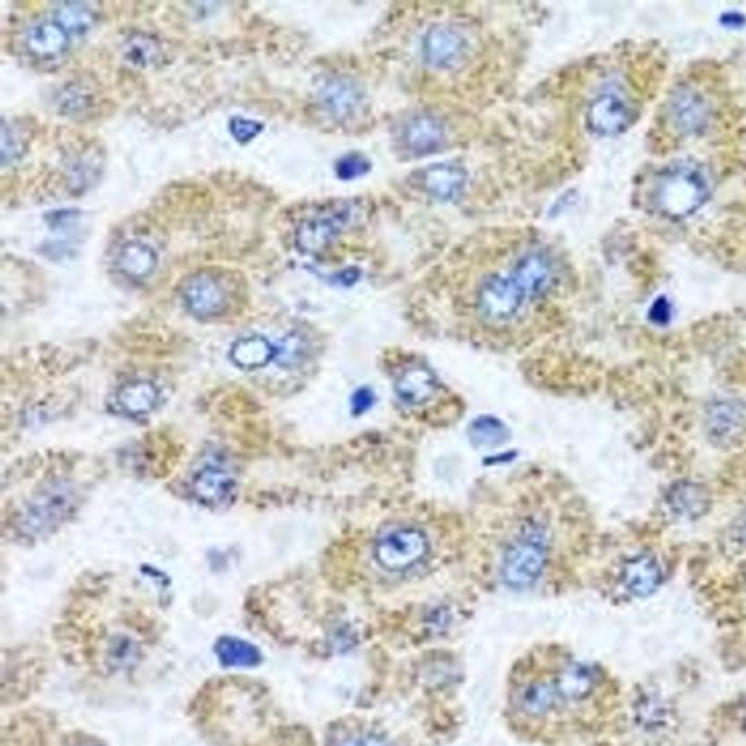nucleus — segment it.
Listing matches in <instances>:
<instances>
[{"instance_id":"1","label":"nucleus","mask_w":746,"mask_h":746,"mask_svg":"<svg viewBox=\"0 0 746 746\" xmlns=\"http://www.w3.org/2000/svg\"><path fill=\"white\" fill-rule=\"evenodd\" d=\"M710 193L709 175L700 165L677 162L653 181L652 204L665 218L684 219L701 209Z\"/></svg>"},{"instance_id":"2","label":"nucleus","mask_w":746,"mask_h":746,"mask_svg":"<svg viewBox=\"0 0 746 746\" xmlns=\"http://www.w3.org/2000/svg\"><path fill=\"white\" fill-rule=\"evenodd\" d=\"M537 304L512 264L506 272L486 274L475 290L474 306L486 324L508 325L519 320L528 306Z\"/></svg>"},{"instance_id":"3","label":"nucleus","mask_w":746,"mask_h":746,"mask_svg":"<svg viewBox=\"0 0 746 746\" xmlns=\"http://www.w3.org/2000/svg\"><path fill=\"white\" fill-rule=\"evenodd\" d=\"M548 557L550 550L544 529L525 524L503 553V582L516 591L531 588L543 576Z\"/></svg>"},{"instance_id":"4","label":"nucleus","mask_w":746,"mask_h":746,"mask_svg":"<svg viewBox=\"0 0 746 746\" xmlns=\"http://www.w3.org/2000/svg\"><path fill=\"white\" fill-rule=\"evenodd\" d=\"M474 40L464 25L439 22L426 28L420 40V57L432 70H458L470 62Z\"/></svg>"},{"instance_id":"5","label":"nucleus","mask_w":746,"mask_h":746,"mask_svg":"<svg viewBox=\"0 0 746 746\" xmlns=\"http://www.w3.org/2000/svg\"><path fill=\"white\" fill-rule=\"evenodd\" d=\"M430 553L426 532L413 525L385 529L373 544L376 563L391 573H403L422 564Z\"/></svg>"},{"instance_id":"6","label":"nucleus","mask_w":746,"mask_h":746,"mask_svg":"<svg viewBox=\"0 0 746 746\" xmlns=\"http://www.w3.org/2000/svg\"><path fill=\"white\" fill-rule=\"evenodd\" d=\"M353 213L352 204L337 202L305 219L295 232L296 248L309 255L323 253L349 228Z\"/></svg>"},{"instance_id":"7","label":"nucleus","mask_w":746,"mask_h":746,"mask_svg":"<svg viewBox=\"0 0 746 746\" xmlns=\"http://www.w3.org/2000/svg\"><path fill=\"white\" fill-rule=\"evenodd\" d=\"M73 508V496L68 487L54 484L31 500L19 518V532L38 537L65 521Z\"/></svg>"},{"instance_id":"8","label":"nucleus","mask_w":746,"mask_h":746,"mask_svg":"<svg viewBox=\"0 0 746 746\" xmlns=\"http://www.w3.org/2000/svg\"><path fill=\"white\" fill-rule=\"evenodd\" d=\"M318 105L328 119L350 123L360 119L368 107L366 92L349 76H331L318 91Z\"/></svg>"},{"instance_id":"9","label":"nucleus","mask_w":746,"mask_h":746,"mask_svg":"<svg viewBox=\"0 0 746 746\" xmlns=\"http://www.w3.org/2000/svg\"><path fill=\"white\" fill-rule=\"evenodd\" d=\"M448 140L445 121L433 114L420 113L407 117L398 127L395 142L404 155L423 158L441 151Z\"/></svg>"},{"instance_id":"10","label":"nucleus","mask_w":746,"mask_h":746,"mask_svg":"<svg viewBox=\"0 0 746 746\" xmlns=\"http://www.w3.org/2000/svg\"><path fill=\"white\" fill-rule=\"evenodd\" d=\"M633 119V107L626 95L617 91H608L598 95L586 113V124L589 130L598 136H617L630 126Z\"/></svg>"},{"instance_id":"11","label":"nucleus","mask_w":746,"mask_h":746,"mask_svg":"<svg viewBox=\"0 0 746 746\" xmlns=\"http://www.w3.org/2000/svg\"><path fill=\"white\" fill-rule=\"evenodd\" d=\"M183 301L194 317L209 320L219 317L228 308V293L210 273L190 277L183 288Z\"/></svg>"},{"instance_id":"12","label":"nucleus","mask_w":746,"mask_h":746,"mask_svg":"<svg viewBox=\"0 0 746 746\" xmlns=\"http://www.w3.org/2000/svg\"><path fill=\"white\" fill-rule=\"evenodd\" d=\"M191 490L200 505L207 508H222L234 499L237 481L225 465L209 462L194 474Z\"/></svg>"},{"instance_id":"13","label":"nucleus","mask_w":746,"mask_h":746,"mask_svg":"<svg viewBox=\"0 0 746 746\" xmlns=\"http://www.w3.org/2000/svg\"><path fill=\"white\" fill-rule=\"evenodd\" d=\"M467 184V172L457 164H436L414 174V186L439 202H451L461 196Z\"/></svg>"},{"instance_id":"14","label":"nucleus","mask_w":746,"mask_h":746,"mask_svg":"<svg viewBox=\"0 0 746 746\" xmlns=\"http://www.w3.org/2000/svg\"><path fill=\"white\" fill-rule=\"evenodd\" d=\"M745 426L746 407L738 401H719L707 413V433L716 445H732L741 438Z\"/></svg>"},{"instance_id":"15","label":"nucleus","mask_w":746,"mask_h":746,"mask_svg":"<svg viewBox=\"0 0 746 746\" xmlns=\"http://www.w3.org/2000/svg\"><path fill=\"white\" fill-rule=\"evenodd\" d=\"M675 127L685 135H693L706 127L710 110L707 101L690 88L678 89L669 104Z\"/></svg>"},{"instance_id":"16","label":"nucleus","mask_w":746,"mask_h":746,"mask_svg":"<svg viewBox=\"0 0 746 746\" xmlns=\"http://www.w3.org/2000/svg\"><path fill=\"white\" fill-rule=\"evenodd\" d=\"M25 46L37 59H56L68 50L69 33L56 19L38 21L27 31Z\"/></svg>"},{"instance_id":"17","label":"nucleus","mask_w":746,"mask_h":746,"mask_svg":"<svg viewBox=\"0 0 746 746\" xmlns=\"http://www.w3.org/2000/svg\"><path fill=\"white\" fill-rule=\"evenodd\" d=\"M438 391L436 376L426 366H410L395 381L398 398L408 406H420L432 400Z\"/></svg>"},{"instance_id":"18","label":"nucleus","mask_w":746,"mask_h":746,"mask_svg":"<svg viewBox=\"0 0 746 746\" xmlns=\"http://www.w3.org/2000/svg\"><path fill=\"white\" fill-rule=\"evenodd\" d=\"M662 583V570L653 557H633L628 560L623 569V585L628 594L636 598H646L652 595Z\"/></svg>"},{"instance_id":"19","label":"nucleus","mask_w":746,"mask_h":746,"mask_svg":"<svg viewBox=\"0 0 746 746\" xmlns=\"http://www.w3.org/2000/svg\"><path fill=\"white\" fill-rule=\"evenodd\" d=\"M159 391L152 382H127L116 395L117 408L130 417L148 416L158 406Z\"/></svg>"},{"instance_id":"20","label":"nucleus","mask_w":746,"mask_h":746,"mask_svg":"<svg viewBox=\"0 0 746 746\" xmlns=\"http://www.w3.org/2000/svg\"><path fill=\"white\" fill-rule=\"evenodd\" d=\"M158 255L143 242H127L117 254V269L133 280H143L155 272Z\"/></svg>"},{"instance_id":"21","label":"nucleus","mask_w":746,"mask_h":746,"mask_svg":"<svg viewBox=\"0 0 746 746\" xmlns=\"http://www.w3.org/2000/svg\"><path fill=\"white\" fill-rule=\"evenodd\" d=\"M669 508L685 519H698L710 509V497L704 487L694 483H679L668 493Z\"/></svg>"},{"instance_id":"22","label":"nucleus","mask_w":746,"mask_h":746,"mask_svg":"<svg viewBox=\"0 0 746 746\" xmlns=\"http://www.w3.org/2000/svg\"><path fill=\"white\" fill-rule=\"evenodd\" d=\"M596 682L595 669L588 663L576 662L560 672L556 690L564 700H583L592 693Z\"/></svg>"},{"instance_id":"23","label":"nucleus","mask_w":746,"mask_h":746,"mask_svg":"<svg viewBox=\"0 0 746 746\" xmlns=\"http://www.w3.org/2000/svg\"><path fill=\"white\" fill-rule=\"evenodd\" d=\"M277 349L269 340L261 336H248L235 341L231 349V359L238 368H264L276 357Z\"/></svg>"},{"instance_id":"24","label":"nucleus","mask_w":746,"mask_h":746,"mask_svg":"<svg viewBox=\"0 0 746 746\" xmlns=\"http://www.w3.org/2000/svg\"><path fill=\"white\" fill-rule=\"evenodd\" d=\"M123 54L127 62L142 69L155 68L164 59V49L158 38L145 33L129 35L123 44Z\"/></svg>"},{"instance_id":"25","label":"nucleus","mask_w":746,"mask_h":746,"mask_svg":"<svg viewBox=\"0 0 746 746\" xmlns=\"http://www.w3.org/2000/svg\"><path fill=\"white\" fill-rule=\"evenodd\" d=\"M54 19L68 31L69 35H84L94 25L95 15L82 3H62L54 12Z\"/></svg>"},{"instance_id":"26","label":"nucleus","mask_w":746,"mask_h":746,"mask_svg":"<svg viewBox=\"0 0 746 746\" xmlns=\"http://www.w3.org/2000/svg\"><path fill=\"white\" fill-rule=\"evenodd\" d=\"M559 697L556 685L547 684V682H535L528 685L522 691L521 704L526 713L532 716H540L553 709L556 704V698Z\"/></svg>"},{"instance_id":"27","label":"nucleus","mask_w":746,"mask_h":746,"mask_svg":"<svg viewBox=\"0 0 746 746\" xmlns=\"http://www.w3.org/2000/svg\"><path fill=\"white\" fill-rule=\"evenodd\" d=\"M219 656L228 666L251 665L258 661L257 649L237 639H223L219 643Z\"/></svg>"},{"instance_id":"28","label":"nucleus","mask_w":746,"mask_h":746,"mask_svg":"<svg viewBox=\"0 0 746 746\" xmlns=\"http://www.w3.org/2000/svg\"><path fill=\"white\" fill-rule=\"evenodd\" d=\"M506 435L508 432L505 426L493 417H481L471 427V438L478 446L499 445L500 442L505 441Z\"/></svg>"},{"instance_id":"29","label":"nucleus","mask_w":746,"mask_h":746,"mask_svg":"<svg viewBox=\"0 0 746 746\" xmlns=\"http://www.w3.org/2000/svg\"><path fill=\"white\" fill-rule=\"evenodd\" d=\"M60 111L66 114H76L84 111L89 105L88 94L78 86H66L57 97Z\"/></svg>"},{"instance_id":"30","label":"nucleus","mask_w":746,"mask_h":746,"mask_svg":"<svg viewBox=\"0 0 746 746\" xmlns=\"http://www.w3.org/2000/svg\"><path fill=\"white\" fill-rule=\"evenodd\" d=\"M369 171V161L359 153H350L337 162V175L343 180H355Z\"/></svg>"},{"instance_id":"31","label":"nucleus","mask_w":746,"mask_h":746,"mask_svg":"<svg viewBox=\"0 0 746 746\" xmlns=\"http://www.w3.org/2000/svg\"><path fill=\"white\" fill-rule=\"evenodd\" d=\"M21 139H19L15 130L8 126L5 120H3L2 126V164L8 165L12 162L18 161L22 155Z\"/></svg>"},{"instance_id":"32","label":"nucleus","mask_w":746,"mask_h":746,"mask_svg":"<svg viewBox=\"0 0 746 746\" xmlns=\"http://www.w3.org/2000/svg\"><path fill=\"white\" fill-rule=\"evenodd\" d=\"M263 130V124L257 123L254 120L242 119V117H235L231 120V133L239 143H247L253 140L254 137L260 135Z\"/></svg>"},{"instance_id":"33","label":"nucleus","mask_w":746,"mask_h":746,"mask_svg":"<svg viewBox=\"0 0 746 746\" xmlns=\"http://www.w3.org/2000/svg\"><path fill=\"white\" fill-rule=\"evenodd\" d=\"M337 746H388V744L378 735H357L344 739Z\"/></svg>"},{"instance_id":"34","label":"nucleus","mask_w":746,"mask_h":746,"mask_svg":"<svg viewBox=\"0 0 746 746\" xmlns=\"http://www.w3.org/2000/svg\"><path fill=\"white\" fill-rule=\"evenodd\" d=\"M650 317H652V320L655 321V323H668L669 318H671V306H669L668 301L663 298L658 299V301L655 302V305L652 306Z\"/></svg>"},{"instance_id":"35","label":"nucleus","mask_w":746,"mask_h":746,"mask_svg":"<svg viewBox=\"0 0 746 746\" xmlns=\"http://www.w3.org/2000/svg\"><path fill=\"white\" fill-rule=\"evenodd\" d=\"M733 540L746 548V516L736 522L735 528H733Z\"/></svg>"},{"instance_id":"36","label":"nucleus","mask_w":746,"mask_h":746,"mask_svg":"<svg viewBox=\"0 0 746 746\" xmlns=\"http://www.w3.org/2000/svg\"><path fill=\"white\" fill-rule=\"evenodd\" d=\"M725 21L728 25H735L733 22H736V24H742V22H744V17L739 14H728L725 17Z\"/></svg>"}]
</instances>
